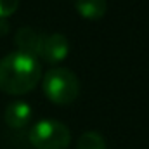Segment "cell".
<instances>
[{"label": "cell", "mask_w": 149, "mask_h": 149, "mask_svg": "<svg viewBox=\"0 0 149 149\" xmlns=\"http://www.w3.org/2000/svg\"><path fill=\"white\" fill-rule=\"evenodd\" d=\"M42 74L37 57L14 50L0 59V90L10 95L28 94L38 85Z\"/></svg>", "instance_id": "6da1fadb"}, {"label": "cell", "mask_w": 149, "mask_h": 149, "mask_svg": "<svg viewBox=\"0 0 149 149\" xmlns=\"http://www.w3.org/2000/svg\"><path fill=\"white\" fill-rule=\"evenodd\" d=\"M42 88L50 102L68 106L74 102L80 94V81L78 76L68 68H52L42 74Z\"/></svg>", "instance_id": "7a4b0ae2"}, {"label": "cell", "mask_w": 149, "mask_h": 149, "mask_svg": "<svg viewBox=\"0 0 149 149\" xmlns=\"http://www.w3.org/2000/svg\"><path fill=\"white\" fill-rule=\"evenodd\" d=\"M30 142L37 149H66L71 142V132L63 121L40 120L30 130Z\"/></svg>", "instance_id": "3957f363"}, {"label": "cell", "mask_w": 149, "mask_h": 149, "mask_svg": "<svg viewBox=\"0 0 149 149\" xmlns=\"http://www.w3.org/2000/svg\"><path fill=\"white\" fill-rule=\"evenodd\" d=\"M70 54V42L63 33H52L43 37V45L40 52V59L47 64H59Z\"/></svg>", "instance_id": "277c9868"}, {"label": "cell", "mask_w": 149, "mask_h": 149, "mask_svg": "<svg viewBox=\"0 0 149 149\" xmlns=\"http://www.w3.org/2000/svg\"><path fill=\"white\" fill-rule=\"evenodd\" d=\"M14 43L17 47V52H23L26 56L40 59V52H42V45H43V35L37 30L30 28V26H23L16 31Z\"/></svg>", "instance_id": "5b68a950"}, {"label": "cell", "mask_w": 149, "mask_h": 149, "mask_svg": "<svg viewBox=\"0 0 149 149\" xmlns=\"http://www.w3.org/2000/svg\"><path fill=\"white\" fill-rule=\"evenodd\" d=\"M31 116H33V109L26 101H10L5 106V113H3V120L7 127L14 130L24 128L30 123Z\"/></svg>", "instance_id": "8992f818"}, {"label": "cell", "mask_w": 149, "mask_h": 149, "mask_svg": "<svg viewBox=\"0 0 149 149\" xmlns=\"http://www.w3.org/2000/svg\"><path fill=\"white\" fill-rule=\"evenodd\" d=\"M74 9L78 14L88 21H97L106 14V0H74Z\"/></svg>", "instance_id": "52a82bcc"}, {"label": "cell", "mask_w": 149, "mask_h": 149, "mask_svg": "<svg viewBox=\"0 0 149 149\" xmlns=\"http://www.w3.org/2000/svg\"><path fill=\"white\" fill-rule=\"evenodd\" d=\"M76 149H106V141L99 132L90 130L80 135L76 142Z\"/></svg>", "instance_id": "ba28073f"}, {"label": "cell", "mask_w": 149, "mask_h": 149, "mask_svg": "<svg viewBox=\"0 0 149 149\" xmlns=\"http://www.w3.org/2000/svg\"><path fill=\"white\" fill-rule=\"evenodd\" d=\"M19 7V0H0V19H7Z\"/></svg>", "instance_id": "9c48e42d"}, {"label": "cell", "mask_w": 149, "mask_h": 149, "mask_svg": "<svg viewBox=\"0 0 149 149\" xmlns=\"http://www.w3.org/2000/svg\"><path fill=\"white\" fill-rule=\"evenodd\" d=\"M9 30V24H7V19H0V35H3L5 31Z\"/></svg>", "instance_id": "30bf717a"}]
</instances>
